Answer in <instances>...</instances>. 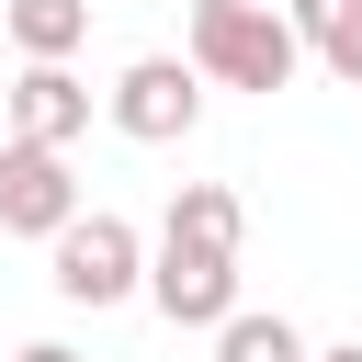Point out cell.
Returning a JSON list of instances; mask_svg holds the SVG:
<instances>
[{"label": "cell", "mask_w": 362, "mask_h": 362, "mask_svg": "<svg viewBox=\"0 0 362 362\" xmlns=\"http://www.w3.org/2000/svg\"><path fill=\"white\" fill-rule=\"evenodd\" d=\"M11 362H79V351H68V339H23Z\"/></svg>", "instance_id": "11"}, {"label": "cell", "mask_w": 362, "mask_h": 362, "mask_svg": "<svg viewBox=\"0 0 362 362\" xmlns=\"http://www.w3.org/2000/svg\"><path fill=\"white\" fill-rule=\"evenodd\" d=\"M68 215H79L68 147H23V136H0V226H11V238H57Z\"/></svg>", "instance_id": "6"}, {"label": "cell", "mask_w": 362, "mask_h": 362, "mask_svg": "<svg viewBox=\"0 0 362 362\" xmlns=\"http://www.w3.org/2000/svg\"><path fill=\"white\" fill-rule=\"evenodd\" d=\"M215 362H305V328H294V317L238 305V317H215Z\"/></svg>", "instance_id": "10"}, {"label": "cell", "mask_w": 362, "mask_h": 362, "mask_svg": "<svg viewBox=\"0 0 362 362\" xmlns=\"http://www.w3.org/2000/svg\"><path fill=\"white\" fill-rule=\"evenodd\" d=\"M158 238H192V249H238V238H249V204H238L226 181H181V192H170V215H158Z\"/></svg>", "instance_id": "8"}, {"label": "cell", "mask_w": 362, "mask_h": 362, "mask_svg": "<svg viewBox=\"0 0 362 362\" xmlns=\"http://www.w3.org/2000/svg\"><path fill=\"white\" fill-rule=\"evenodd\" d=\"M0 136H23V147H79V136H90V79H79L68 57H23L11 90H0Z\"/></svg>", "instance_id": "5"}, {"label": "cell", "mask_w": 362, "mask_h": 362, "mask_svg": "<svg viewBox=\"0 0 362 362\" xmlns=\"http://www.w3.org/2000/svg\"><path fill=\"white\" fill-rule=\"evenodd\" d=\"M283 23H294V45H305L328 79L362 90V0H283Z\"/></svg>", "instance_id": "7"}, {"label": "cell", "mask_w": 362, "mask_h": 362, "mask_svg": "<svg viewBox=\"0 0 362 362\" xmlns=\"http://www.w3.org/2000/svg\"><path fill=\"white\" fill-rule=\"evenodd\" d=\"M45 283H57L68 305H124V294L147 283V238L90 204V215H68V226L45 238Z\"/></svg>", "instance_id": "2"}, {"label": "cell", "mask_w": 362, "mask_h": 362, "mask_svg": "<svg viewBox=\"0 0 362 362\" xmlns=\"http://www.w3.org/2000/svg\"><path fill=\"white\" fill-rule=\"evenodd\" d=\"M181 57L204 68V90H260V102L294 90V68H305V45H294V23L272 0H192Z\"/></svg>", "instance_id": "1"}, {"label": "cell", "mask_w": 362, "mask_h": 362, "mask_svg": "<svg viewBox=\"0 0 362 362\" xmlns=\"http://www.w3.org/2000/svg\"><path fill=\"white\" fill-rule=\"evenodd\" d=\"M136 294H147L170 328H215V317H238V249H192V238H158Z\"/></svg>", "instance_id": "4"}, {"label": "cell", "mask_w": 362, "mask_h": 362, "mask_svg": "<svg viewBox=\"0 0 362 362\" xmlns=\"http://www.w3.org/2000/svg\"><path fill=\"white\" fill-rule=\"evenodd\" d=\"M305 362H362V339H328V351H317V339H305Z\"/></svg>", "instance_id": "12"}, {"label": "cell", "mask_w": 362, "mask_h": 362, "mask_svg": "<svg viewBox=\"0 0 362 362\" xmlns=\"http://www.w3.org/2000/svg\"><path fill=\"white\" fill-rule=\"evenodd\" d=\"M102 113H113V136H136V147H181V136L204 124V68H192V57H124L113 90H102Z\"/></svg>", "instance_id": "3"}, {"label": "cell", "mask_w": 362, "mask_h": 362, "mask_svg": "<svg viewBox=\"0 0 362 362\" xmlns=\"http://www.w3.org/2000/svg\"><path fill=\"white\" fill-rule=\"evenodd\" d=\"M0 23H11L23 57H79L90 45V0H0Z\"/></svg>", "instance_id": "9"}]
</instances>
